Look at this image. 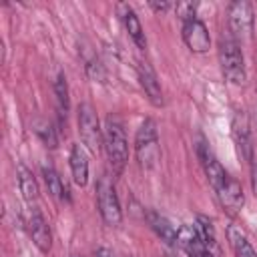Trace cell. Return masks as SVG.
<instances>
[{"instance_id":"17","label":"cell","mask_w":257,"mask_h":257,"mask_svg":"<svg viewBox=\"0 0 257 257\" xmlns=\"http://www.w3.org/2000/svg\"><path fill=\"white\" fill-rule=\"evenodd\" d=\"M193 227H195V231H197L201 243H203L209 251H213L215 255H219V245H217V237H215L213 221H211L209 217H205V215H199Z\"/></svg>"},{"instance_id":"1","label":"cell","mask_w":257,"mask_h":257,"mask_svg":"<svg viewBox=\"0 0 257 257\" xmlns=\"http://www.w3.org/2000/svg\"><path fill=\"white\" fill-rule=\"evenodd\" d=\"M104 151L112 171L120 175L128 159V143H126V133L122 122L114 116H108L104 124Z\"/></svg>"},{"instance_id":"9","label":"cell","mask_w":257,"mask_h":257,"mask_svg":"<svg viewBox=\"0 0 257 257\" xmlns=\"http://www.w3.org/2000/svg\"><path fill=\"white\" fill-rule=\"evenodd\" d=\"M217 197L223 205V209L229 213V215H237L245 203V195H243V189H241V183L235 181L233 177L227 179V183L217 191Z\"/></svg>"},{"instance_id":"10","label":"cell","mask_w":257,"mask_h":257,"mask_svg":"<svg viewBox=\"0 0 257 257\" xmlns=\"http://www.w3.org/2000/svg\"><path fill=\"white\" fill-rule=\"evenodd\" d=\"M139 82L147 94V98L155 104V106H163L165 98H163V88H161V82L153 70V66L149 62H141L139 64Z\"/></svg>"},{"instance_id":"4","label":"cell","mask_w":257,"mask_h":257,"mask_svg":"<svg viewBox=\"0 0 257 257\" xmlns=\"http://www.w3.org/2000/svg\"><path fill=\"white\" fill-rule=\"evenodd\" d=\"M78 135L82 145L90 153H98L100 147L104 145V131L100 128L96 110L88 102H82L78 106Z\"/></svg>"},{"instance_id":"22","label":"cell","mask_w":257,"mask_h":257,"mask_svg":"<svg viewBox=\"0 0 257 257\" xmlns=\"http://www.w3.org/2000/svg\"><path fill=\"white\" fill-rule=\"evenodd\" d=\"M175 12H177V16L183 20V24H185V22H189V20H195L197 4H195V2H179V4L175 6Z\"/></svg>"},{"instance_id":"26","label":"cell","mask_w":257,"mask_h":257,"mask_svg":"<svg viewBox=\"0 0 257 257\" xmlns=\"http://www.w3.org/2000/svg\"><path fill=\"white\" fill-rule=\"evenodd\" d=\"M96 257H114V255H112V251H108V249L102 247V249L96 251Z\"/></svg>"},{"instance_id":"15","label":"cell","mask_w":257,"mask_h":257,"mask_svg":"<svg viewBox=\"0 0 257 257\" xmlns=\"http://www.w3.org/2000/svg\"><path fill=\"white\" fill-rule=\"evenodd\" d=\"M227 237H229V243H231V249H233L235 257H257V251L253 249V245L249 243L247 235L241 229L231 225L227 229Z\"/></svg>"},{"instance_id":"13","label":"cell","mask_w":257,"mask_h":257,"mask_svg":"<svg viewBox=\"0 0 257 257\" xmlns=\"http://www.w3.org/2000/svg\"><path fill=\"white\" fill-rule=\"evenodd\" d=\"M70 173L72 181L78 187H84L88 183V159L80 145H72L70 149Z\"/></svg>"},{"instance_id":"5","label":"cell","mask_w":257,"mask_h":257,"mask_svg":"<svg viewBox=\"0 0 257 257\" xmlns=\"http://www.w3.org/2000/svg\"><path fill=\"white\" fill-rule=\"evenodd\" d=\"M96 199H98V211H100V217L104 219L106 225H120L122 221V211H120V203H118V197H116V191H114V185L102 177L98 181V187H96Z\"/></svg>"},{"instance_id":"11","label":"cell","mask_w":257,"mask_h":257,"mask_svg":"<svg viewBox=\"0 0 257 257\" xmlns=\"http://www.w3.org/2000/svg\"><path fill=\"white\" fill-rule=\"evenodd\" d=\"M28 231H30V237H32L34 245H36L42 253H48L50 247H52V235H50V227H48L46 219L42 217V213L34 211V213L30 215Z\"/></svg>"},{"instance_id":"3","label":"cell","mask_w":257,"mask_h":257,"mask_svg":"<svg viewBox=\"0 0 257 257\" xmlns=\"http://www.w3.org/2000/svg\"><path fill=\"white\" fill-rule=\"evenodd\" d=\"M219 60H221V68L225 78L231 84H243L247 78L245 72V58L243 52L239 48V42L235 38H223L219 44Z\"/></svg>"},{"instance_id":"7","label":"cell","mask_w":257,"mask_h":257,"mask_svg":"<svg viewBox=\"0 0 257 257\" xmlns=\"http://www.w3.org/2000/svg\"><path fill=\"white\" fill-rule=\"evenodd\" d=\"M183 40L189 46V50L197 52V54H203V52H207L211 48L209 30H207L205 22H201L199 18L189 20V22L183 24Z\"/></svg>"},{"instance_id":"8","label":"cell","mask_w":257,"mask_h":257,"mask_svg":"<svg viewBox=\"0 0 257 257\" xmlns=\"http://www.w3.org/2000/svg\"><path fill=\"white\" fill-rule=\"evenodd\" d=\"M197 151H199V159H201V165H203V169H205V175H207L211 187H213L215 193H217V191L227 183L229 175H227V171L221 167V163L217 161V157H215L203 143L197 147Z\"/></svg>"},{"instance_id":"23","label":"cell","mask_w":257,"mask_h":257,"mask_svg":"<svg viewBox=\"0 0 257 257\" xmlns=\"http://www.w3.org/2000/svg\"><path fill=\"white\" fill-rule=\"evenodd\" d=\"M86 74L92 78V80H104V68H102V64L96 60V58H90L88 62H86Z\"/></svg>"},{"instance_id":"14","label":"cell","mask_w":257,"mask_h":257,"mask_svg":"<svg viewBox=\"0 0 257 257\" xmlns=\"http://www.w3.org/2000/svg\"><path fill=\"white\" fill-rule=\"evenodd\" d=\"M147 221L151 229L161 237V241H165L167 245H177V229L171 225L169 219H165L155 211H147Z\"/></svg>"},{"instance_id":"18","label":"cell","mask_w":257,"mask_h":257,"mask_svg":"<svg viewBox=\"0 0 257 257\" xmlns=\"http://www.w3.org/2000/svg\"><path fill=\"white\" fill-rule=\"evenodd\" d=\"M122 22H124V28L128 32V36L133 38V42L139 46V48H147V38H145V30H143V24L137 16V12L128 6H124V14H122Z\"/></svg>"},{"instance_id":"2","label":"cell","mask_w":257,"mask_h":257,"mask_svg":"<svg viewBox=\"0 0 257 257\" xmlns=\"http://www.w3.org/2000/svg\"><path fill=\"white\" fill-rule=\"evenodd\" d=\"M135 153H137V161L143 169H153L157 165L161 147H159L157 122L153 118H145L143 124L139 126L137 137H135Z\"/></svg>"},{"instance_id":"6","label":"cell","mask_w":257,"mask_h":257,"mask_svg":"<svg viewBox=\"0 0 257 257\" xmlns=\"http://www.w3.org/2000/svg\"><path fill=\"white\" fill-rule=\"evenodd\" d=\"M253 6L247 0H237L229 4V30L233 34V38H249L253 32Z\"/></svg>"},{"instance_id":"19","label":"cell","mask_w":257,"mask_h":257,"mask_svg":"<svg viewBox=\"0 0 257 257\" xmlns=\"http://www.w3.org/2000/svg\"><path fill=\"white\" fill-rule=\"evenodd\" d=\"M42 177H44V183H46L48 193H50L54 199H60V201H64V199L68 201V199H70L66 185L62 183L60 175H58L50 165H42Z\"/></svg>"},{"instance_id":"12","label":"cell","mask_w":257,"mask_h":257,"mask_svg":"<svg viewBox=\"0 0 257 257\" xmlns=\"http://www.w3.org/2000/svg\"><path fill=\"white\" fill-rule=\"evenodd\" d=\"M233 137H235V143H237L241 155L253 163V145H251V133H249L245 114H237L233 118Z\"/></svg>"},{"instance_id":"24","label":"cell","mask_w":257,"mask_h":257,"mask_svg":"<svg viewBox=\"0 0 257 257\" xmlns=\"http://www.w3.org/2000/svg\"><path fill=\"white\" fill-rule=\"evenodd\" d=\"M251 189H253V195L257 199V163L255 161L251 163Z\"/></svg>"},{"instance_id":"25","label":"cell","mask_w":257,"mask_h":257,"mask_svg":"<svg viewBox=\"0 0 257 257\" xmlns=\"http://www.w3.org/2000/svg\"><path fill=\"white\" fill-rule=\"evenodd\" d=\"M151 4V8L155 10V12H165V10H169V2H149Z\"/></svg>"},{"instance_id":"20","label":"cell","mask_w":257,"mask_h":257,"mask_svg":"<svg viewBox=\"0 0 257 257\" xmlns=\"http://www.w3.org/2000/svg\"><path fill=\"white\" fill-rule=\"evenodd\" d=\"M54 94H56V102H58V110L60 114L66 116L68 106H70V96H68V84H66V76L64 72H60L54 80Z\"/></svg>"},{"instance_id":"16","label":"cell","mask_w":257,"mask_h":257,"mask_svg":"<svg viewBox=\"0 0 257 257\" xmlns=\"http://www.w3.org/2000/svg\"><path fill=\"white\" fill-rule=\"evenodd\" d=\"M16 175H18V185H20V193L28 203H34L38 199V183L32 175V171L26 165H18L16 167Z\"/></svg>"},{"instance_id":"21","label":"cell","mask_w":257,"mask_h":257,"mask_svg":"<svg viewBox=\"0 0 257 257\" xmlns=\"http://www.w3.org/2000/svg\"><path fill=\"white\" fill-rule=\"evenodd\" d=\"M36 135H38V137L44 141V145L50 147V149H54L56 143H58V139H56V131L52 128V124H48V122H44V120H40V122L36 124Z\"/></svg>"}]
</instances>
